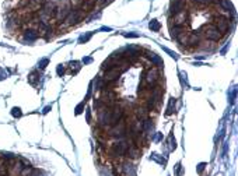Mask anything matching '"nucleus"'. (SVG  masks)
I'll return each instance as SVG.
<instances>
[{
	"label": "nucleus",
	"instance_id": "1",
	"mask_svg": "<svg viewBox=\"0 0 238 176\" xmlns=\"http://www.w3.org/2000/svg\"><path fill=\"white\" fill-rule=\"evenodd\" d=\"M84 17H86V13L79 7V9L72 10V11L67 14L66 18H64V21H66V25H73V24H77V22L83 21Z\"/></svg>",
	"mask_w": 238,
	"mask_h": 176
},
{
	"label": "nucleus",
	"instance_id": "2",
	"mask_svg": "<svg viewBox=\"0 0 238 176\" xmlns=\"http://www.w3.org/2000/svg\"><path fill=\"white\" fill-rule=\"evenodd\" d=\"M72 11V6L70 3L67 2V0H63L62 2V4H59V6H56V11H55V17L58 21H63L64 18L67 17V14Z\"/></svg>",
	"mask_w": 238,
	"mask_h": 176
},
{
	"label": "nucleus",
	"instance_id": "3",
	"mask_svg": "<svg viewBox=\"0 0 238 176\" xmlns=\"http://www.w3.org/2000/svg\"><path fill=\"white\" fill-rule=\"evenodd\" d=\"M125 133H126V123L122 120V119H121L118 123H115L113 126H111L108 136H109V137H118V138H121V137L125 136Z\"/></svg>",
	"mask_w": 238,
	"mask_h": 176
},
{
	"label": "nucleus",
	"instance_id": "4",
	"mask_svg": "<svg viewBox=\"0 0 238 176\" xmlns=\"http://www.w3.org/2000/svg\"><path fill=\"white\" fill-rule=\"evenodd\" d=\"M213 25L217 28L220 34H227L230 30V18L227 17H223V15H219L216 20H214Z\"/></svg>",
	"mask_w": 238,
	"mask_h": 176
},
{
	"label": "nucleus",
	"instance_id": "5",
	"mask_svg": "<svg viewBox=\"0 0 238 176\" xmlns=\"http://www.w3.org/2000/svg\"><path fill=\"white\" fill-rule=\"evenodd\" d=\"M158 78H160L158 71H157L156 69H151L146 73V76H144V78H143V82L147 84V88H153L154 84L158 81Z\"/></svg>",
	"mask_w": 238,
	"mask_h": 176
},
{
	"label": "nucleus",
	"instance_id": "6",
	"mask_svg": "<svg viewBox=\"0 0 238 176\" xmlns=\"http://www.w3.org/2000/svg\"><path fill=\"white\" fill-rule=\"evenodd\" d=\"M205 37L210 41H214V42H219L221 39V34L217 31V28L214 27L213 24H209L205 27Z\"/></svg>",
	"mask_w": 238,
	"mask_h": 176
},
{
	"label": "nucleus",
	"instance_id": "7",
	"mask_svg": "<svg viewBox=\"0 0 238 176\" xmlns=\"http://www.w3.org/2000/svg\"><path fill=\"white\" fill-rule=\"evenodd\" d=\"M128 144L125 141H121V143H116L112 146L111 148V155L112 157H122V155L126 154V150H128Z\"/></svg>",
	"mask_w": 238,
	"mask_h": 176
},
{
	"label": "nucleus",
	"instance_id": "8",
	"mask_svg": "<svg viewBox=\"0 0 238 176\" xmlns=\"http://www.w3.org/2000/svg\"><path fill=\"white\" fill-rule=\"evenodd\" d=\"M119 76H121V71H119L118 69H109V70H107L105 71V74H104V81L107 82H113V81H116V80L119 78Z\"/></svg>",
	"mask_w": 238,
	"mask_h": 176
},
{
	"label": "nucleus",
	"instance_id": "9",
	"mask_svg": "<svg viewBox=\"0 0 238 176\" xmlns=\"http://www.w3.org/2000/svg\"><path fill=\"white\" fill-rule=\"evenodd\" d=\"M142 154L140 148H139V146H136V144H133V146L128 147V150H126V154L129 158H132V159H134V158H139Z\"/></svg>",
	"mask_w": 238,
	"mask_h": 176
},
{
	"label": "nucleus",
	"instance_id": "10",
	"mask_svg": "<svg viewBox=\"0 0 238 176\" xmlns=\"http://www.w3.org/2000/svg\"><path fill=\"white\" fill-rule=\"evenodd\" d=\"M186 43L188 45H191V46H198L199 43H200V35L199 34H196V32H191V34H188V41H186Z\"/></svg>",
	"mask_w": 238,
	"mask_h": 176
},
{
	"label": "nucleus",
	"instance_id": "11",
	"mask_svg": "<svg viewBox=\"0 0 238 176\" xmlns=\"http://www.w3.org/2000/svg\"><path fill=\"white\" fill-rule=\"evenodd\" d=\"M185 21H186V11L185 10L174 14V25H185Z\"/></svg>",
	"mask_w": 238,
	"mask_h": 176
},
{
	"label": "nucleus",
	"instance_id": "12",
	"mask_svg": "<svg viewBox=\"0 0 238 176\" xmlns=\"http://www.w3.org/2000/svg\"><path fill=\"white\" fill-rule=\"evenodd\" d=\"M185 25H174V27L171 28V35H172V38H177L179 34H182V32H185Z\"/></svg>",
	"mask_w": 238,
	"mask_h": 176
},
{
	"label": "nucleus",
	"instance_id": "13",
	"mask_svg": "<svg viewBox=\"0 0 238 176\" xmlns=\"http://www.w3.org/2000/svg\"><path fill=\"white\" fill-rule=\"evenodd\" d=\"M136 116H137V119H140V120L147 119V116H149L147 108H137V109H136Z\"/></svg>",
	"mask_w": 238,
	"mask_h": 176
},
{
	"label": "nucleus",
	"instance_id": "14",
	"mask_svg": "<svg viewBox=\"0 0 238 176\" xmlns=\"http://www.w3.org/2000/svg\"><path fill=\"white\" fill-rule=\"evenodd\" d=\"M24 38L25 39H28V42H30V41H35L38 38V32L37 31H34V30H27L25 31V34H24Z\"/></svg>",
	"mask_w": 238,
	"mask_h": 176
},
{
	"label": "nucleus",
	"instance_id": "15",
	"mask_svg": "<svg viewBox=\"0 0 238 176\" xmlns=\"http://www.w3.org/2000/svg\"><path fill=\"white\" fill-rule=\"evenodd\" d=\"M28 81H30V84L35 85L38 81H39V73H38V71H32V73L30 74V77H28Z\"/></svg>",
	"mask_w": 238,
	"mask_h": 176
},
{
	"label": "nucleus",
	"instance_id": "16",
	"mask_svg": "<svg viewBox=\"0 0 238 176\" xmlns=\"http://www.w3.org/2000/svg\"><path fill=\"white\" fill-rule=\"evenodd\" d=\"M219 4L223 7V10H226V11L232 10V4H231V2H230V0H220Z\"/></svg>",
	"mask_w": 238,
	"mask_h": 176
},
{
	"label": "nucleus",
	"instance_id": "17",
	"mask_svg": "<svg viewBox=\"0 0 238 176\" xmlns=\"http://www.w3.org/2000/svg\"><path fill=\"white\" fill-rule=\"evenodd\" d=\"M174 108H175V98H171V99H170V103H168V108H167L165 115H171V113L174 112Z\"/></svg>",
	"mask_w": 238,
	"mask_h": 176
},
{
	"label": "nucleus",
	"instance_id": "18",
	"mask_svg": "<svg viewBox=\"0 0 238 176\" xmlns=\"http://www.w3.org/2000/svg\"><path fill=\"white\" fill-rule=\"evenodd\" d=\"M32 166H30V165H28V166H24V168H23V169H21V172H20V175H21V176H30L31 175V173H32Z\"/></svg>",
	"mask_w": 238,
	"mask_h": 176
},
{
	"label": "nucleus",
	"instance_id": "19",
	"mask_svg": "<svg viewBox=\"0 0 238 176\" xmlns=\"http://www.w3.org/2000/svg\"><path fill=\"white\" fill-rule=\"evenodd\" d=\"M150 28H151L153 31H158L160 30V22L157 21V20H153V21H150Z\"/></svg>",
	"mask_w": 238,
	"mask_h": 176
},
{
	"label": "nucleus",
	"instance_id": "20",
	"mask_svg": "<svg viewBox=\"0 0 238 176\" xmlns=\"http://www.w3.org/2000/svg\"><path fill=\"white\" fill-rule=\"evenodd\" d=\"M11 115L14 116V118H20V116L23 115V112H21V109H20V108H13Z\"/></svg>",
	"mask_w": 238,
	"mask_h": 176
},
{
	"label": "nucleus",
	"instance_id": "21",
	"mask_svg": "<svg viewBox=\"0 0 238 176\" xmlns=\"http://www.w3.org/2000/svg\"><path fill=\"white\" fill-rule=\"evenodd\" d=\"M195 3L200 4V6H205V4H211V0H193Z\"/></svg>",
	"mask_w": 238,
	"mask_h": 176
},
{
	"label": "nucleus",
	"instance_id": "22",
	"mask_svg": "<svg viewBox=\"0 0 238 176\" xmlns=\"http://www.w3.org/2000/svg\"><path fill=\"white\" fill-rule=\"evenodd\" d=\"M48 63H49L48 59H42V60H41L39 63H38V67H39V69H45L46 64H48Z\"/></svg>",
	"mask_w": 238,
	"mask_h": 176
},
{
	"label": "nucleus",
	"instance_id": "23",
	"mask_svg": "<svg viewBox=\"0 0 238 176\" xmlns=\"http://www.w3.org/2000/svg\"><path fill=\"white\" fill-rule=\"evenodd\" d=\"M91 35H92V34L90 32L88 35H86V37H81V38H80V42H86V41H88V39H90V37H91Z\"/></svg>",
	"mask_w": 238,
	"mask_h": 176
},
{
	"label": "nucleus",
	"instance_id": "24",
	"mask_svg": "<svg viewBox=\"0 0 238 176\" xmlns=\"http://www.w3.org/2000/svg\"><path fill=\"white\" fill-rule=\"evenodd\" d=\"M83 106H84V102H81V103H80V105H79V106L76 108V115H79V113H81V108H83Z\"/></svg>",
	"mask_w": 238,
	"mask_h": 176
},
{
	"label": "nucleus",
	"instance_id": "25",
	"mask_svg": "<svg viewBox=\"0 0 238 176\" xmlns=\"http://www.w3.org/2000/svg\"><path fill=\"white\" fill-rule=\"evenodd\" d=\"M63 73H64L63 66H58V74H59V76H63Z\"/></svg>",
	"mask_w": 238,
	"mask_h": 176
},
{
	"label": "nucleus",
	"instance_id": "26",
	"mask_svg": "<svg viewBox=\"0 0 238 176\" xmlns=\"http://www.w3.org/2000/svg\"><path fill=\"white\" fill-rule=\"evenodd\" d=\"M123 35H125V37H130V38H137L139 37V34H123Z\"/></svg>",
	"mask_w": 238,
	"mask_h": 176
},
{
	"label": "nucleus",
	"instance_id": "27",
	"mask_svg": "<svg viewBox=\"0 0 238 176\" xmlns=\"http://www.w3.org/2000/svg\"><path fill=\"white\" fill-rule=\"evenodd\" d=\"M30 176H42V173H41L39 170H32V173H31Z\"/></svg>",
	"mask_w": 238,
	"mask_h": 176
},
{
	"label": "nucleus",
	"instance_id": "28",
	"mask_svg": "<svg viewBox=\"0 0 238 176\" xmlns=\"http://www.w3.org/2000/svg\"><path fill=\"white\" fill-rule=\"evenodd\" d=\"M87 120H91V112H90V109H87Z\"/></svg>",
	"mask_w": 238,
	"mask_h": 176
},
{
	"label": "nucleus",
	"instance_id": "29",
	"mask_svg": "<svg viewBox=\"0 0 238 176\" xmlns=\"http://www.w3.org/2000/svg\"><path fill=\"white\" fill-rule=\"evenodd\" d=\"M49 110H51V106H46V108H45V109H43V113H48V112H49Z\"/></svg>",
	"mask_w": 238,
	"mask_h": 176
},
{
	"label": "nucleus",
	"instance_id": "30",
	"mask_svg": "<svg viewBox=\"0 0 238 176\" xmlns=\"http://www.w3.org/2000/svg\"><path fill=\"white\" fill-rule=\"evenodd\" d=\"M203 166H205V164H200V165H199V172H202V170H203Z\"/></svg>",
	"mask_w": 238,
	"mask_h": 176
}]
</instances>
